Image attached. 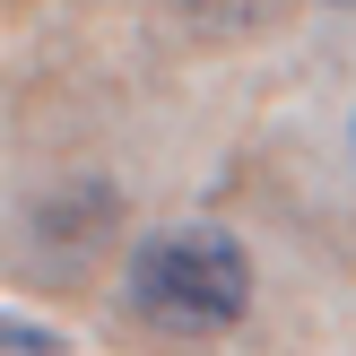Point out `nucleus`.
<instances>
[{"mask_svg": "<svg viewBox=\"0 0 356 356\" xmlns=\"http://www.w3.org/2000/svg\"><path fill=\"white\" fill-rule=\"evenodd\" d=\"M131 305L139 322L174 330V339H218L252 305V261L218 226H165L131 252Z\"/></svg>", "mask_w": 356, "mask_h": 356, "instance_id": "nucleus-1", "label": "nucleus"}]
</instances>
